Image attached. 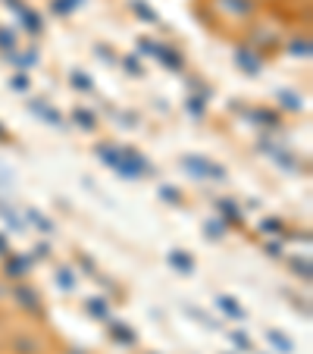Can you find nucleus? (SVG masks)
Returning <instances> with one entry per match:
<instances>
[{"label": "nucleus", "mask_w": 313, "mask_h": 354, "mask_svg": "<svg viewBox=\"0 0 313 354\" xmlns=\"http://www.w3.org/2000/svg\"><path fill=\"white\" fill-rule=\"evenodd\" d=\"M185 167L194 169L200 176H210V179H226V173H222V167H216V163H207V160H198V157H185Z\"/></svg>", "instance_id": "obj_1"}, {"label": "nucleus", "mask_w": 313, "mask_h": 354, "mask_svg": "<svg viewBox=\"0 0 313 354\" xmlns=\"http://www.w3.org/2000/svg\"><path fill=\"white\" fill-rule=\"evenodd\" d=\"M16 298H19L22 308H28L32 314H41V304H38V295L32 288H16Z\"/></svg>", "instance_id": "obj_2"}, {"label": "nucleus", "mask_w": 313, "mask_h": 354, "mask_svg": "<svg viewBox=\"0 0 313 354\" xmlns=\"http://www.w3.org/2000/svg\"><path fill=\"white\" fill-rule=\"evenodd\" d=\"M26 270H28V261H26V257H10V261H7V276H13V279H19Z\"/></svg>", "instance_id": "obj_3"}, {"label": "nucleus", "mask_w": 313, "mask_h": 354, "mask_svg": "<svg viewBox=\"0 0 313 354\" xmlns=\"http://www.w3.org/2000/svg\"><path fill=\"white\" fill-rule=\"evenodd\" d=\"M169 263H173L176 270H182V273H191V267H194V261L188 254H182V251H176V254H169Z\"/></svg>", "instance_id": "obj_4"}, {"label": "nucleus", "mask_w": 313, "mask_h": 354, "mask_svg": "<svg viewBox=\"0 0 313 354\" xmlns=\"http://www.w3.org/2000/svg\"><path fill=\"white\" fill-rule=\"evenodd\" d=\"M110 333H113V339L126 342V345H132V342H135V333H132V329H122V323H113V326H110Z\"/></svg>", "instance_id": "obj_5"}, {"label": "nucleus", "mask_w": 313, "mask_h": 354, "mask_svg": "<svg viewBox=\"0 0 313 354\" xmlns=\"http://www.w3.org/2000/svg\"><path fill=\"white\" fill-rule=\"evenodd\" d=\"M238 63L247 69V73H260V60L257 57H247L245 50H238Z\"/></svg>", "instance_id": "obj_6"}, {"label": "nucleus", "mask_w": 313, "mask_h": 354, "mask_svg": "<svg viewBox=\"0 0 313 354\" xmlns=\"http://www.w3.org/2000/svg\"><path fill=\"white\" fill-rule=\"evenodd\" d=\"M269 342H273V345H279V348H282V354H292V348H294L282 333H269Z\"/></svg>", "instance_id": "obj_7"}, {"label": "nucleus", "mask_w": 313, "mask_h": 354, "mask_svg": "<svg viewBox=\"0 0 313 354\" xmlns=\"http://www.w3.org/2000/svg\"><path fill=\"white\" fill-rule=\"evenodd\" d=\"M220 308H222V310H229L232 317H245V310H241L238 304H235V298H220Z\"/></svg>", "instance_id": "obj_8"}, {"label": "nucleus", "mask_w": 313, "mask_h": 354, "mask_svg": "<svg viewBox=\"0 0 313 354\" xmlns=\"http://www.w3.org/2000/svg\"><path fill=\"white\" fill-rule=\"evenodd\" d=\"M88 310H91L94 317H107V304L100 298H91V304H88Z\"/></svg>", "instance_id": "obj_9"}, {"label": "nucleus", "mask_w": 313, "mask_h": 354, "mask_svg": "<svg viewBox=\"0 0 313 354\" xmlns=\"http://www.w3.org/2000/svg\"><path fill=\"white\" fill-rule=\"evenodd\" d=\"M16 354H35V342L32 339H19L16 342Z\"/></svg>", "instance_id": "obj_10"}, {"label": "nucleus", "mask_w": 313, "mask_h": 354, "mask_svg": "<svg viewBox=\"0 0 313 354\" xmlns=\"http://www.w3.org/2000/svg\"><path fill=\"white\" fill-rule=\"evenodd\" d=\"M160 194H163V198H167L169 201V204H176V201H179V192H176V188H160Z\"/></svg>", "instance_id": "obj_11"}, {"label": "nucleus", "mask_w": 313, "mask_h": 354, "mask_svg": "<svg viewBox=\"0 0 313 354\" xmlns=\"http://www.w3.org/2000/svg\"><path fill=\"white\" fill-rule=\"evenodd\" d=\"M60 286H63V288H73V286H75V282H73V273H69V270H63V273H60Z\"/></svg>", "instance_id": "obj_12"}, {"label": "nucleus", "mask_w": 313, "mask_h": 354, "mask_svg": "<svg viewBox=\"0 0 313 354\" xmlns=\"http://www.w3.org/2000/svg\"><path fill=\"white\" fill-rule=\"evenodd\" d=\"M279 229H282L279 220H267V223H263V232H279Z\"/></svg>", "instance_id": "obj_13"}, {"label": "nucleus", "mask_w": 313, "mask_h": 354, "mask_svg": "<svg viewBox=\"0 0 313 354\" xmlns=\"http://www.w3.org/2000/svg\"><path fill=\"white\" fill-rule=\"evenodd\" d=\"M294 270H301V273H304V279H310V263H307V261H294Z\"/></svg>", "instance_id": "obj_14"}, {"label": "nucleus", "mask_w": 313, "mask_h": 354, "mask_svg": "<svg viewBox=\"0 0 313 354\" xmlns=\"http://www.w3.org/2000/svg\"><path fill=\"white\" fill-rule=\"evenodd\" d=\"M75 116H79V122H85V129H91V126H94L91 113H85V110H79V113H75Z\"/></svg>", "instance_id": "obj_15"}, {"label": "nucleus", "mask_w": 313, "mask_h": 354, "mask_svg": "<svg viewBox=\"0 0 313 354\" xmlns=\"http://www.w3.org/2000/svg\"><path fill=\"white\" fill-rule=\"evenodd\" d=\"M73 85H79V88H91V82L82 79V73H79V75H73Z\"/></svg>", "instance_id": "obj_16"}, {"label": "nucleus", "mask_w": 313, "mask_h": 354, "mask_svg": "<svg viewBox=\"0 0 313 354\" xmlns=\"http://www.w3.org/2000/svg\"><path fill=\"white\" fill-rule=\"evenodd\" d=\"M13 88H28V79H13Z\"/></svg>", "instance_id": "obj_17"}, {"label": "nucleus", "mask_w": 313, "mask_h": 354, "mask_svg": "<svg viewBox=\"0 0 313 354\" xmlns=\"http://www.w3.org/2000/svg\"><path fill=\"white\" fill-rule=\"evenodd\" d=\"M0 254H7V241L0 239Z\"/></svg>", "instance_id": "obj_18"}, {"label": "nucleus", "mask_w": 313, "mask_h": 354, "mask_svg": "<svg viewBox=\"0 0 313 354\" xmlns=\"http://www.w3.org/2000/svg\"><path fill=\"white\" fill-rule=\"evenodd\" d=\"M69 354H85V351H82V348H73V351H69Z\"/></svg>", "instance_id": "obj_19"}]
</instances>
